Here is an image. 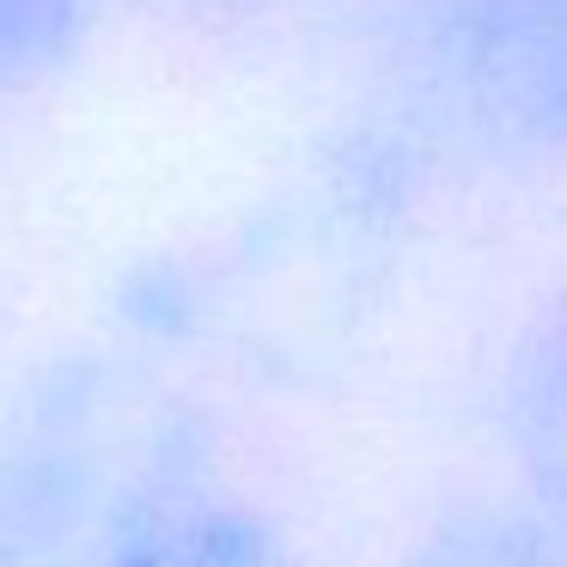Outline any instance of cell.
<instances>
[{
  "instance_id": "cell-2",
  "label": "cell",
  "mask_w": 567,
  "mask_h": 567,
  "mask_svg": "<svg viewBox=\"0 0 567 567\" xmlns=\"http://www.w3.org/2000/svg\"><path fill=\"white\" fill-rule=\"evenodd\" d=\"M452 74L501 135L567 153V0H464Z\"/></svg>"
},
{
  "instance_id": "cell-5",
  "label": "cell",
  "mask_w": 567,
  "mask_h": 567,
  "mask_svg": "<svg viewBox=\"0 0 567 567\" xmlns=\"http://www.w3.org/2000/svg\"><path fill=\"white\" fill-rule=\"evenodd\" d=\"M38 433L19 427L0 445V567H19L31 549H43L50 537V476H43Z\"/></svg>"
},
{
  "instance_id": "cell-1",
  "label": "cell",
  "mask_w": 567,
  "mask_h": 567,
  "mask_svg": "<svg viewBox=\"0 0 567 567\" xmlns=\"http://www.w3.org/2000/svg\"><path fill=\"white\" fill-rule=\"evenodd\" d=\"M92 513L86 549L62 567H299L257 506L184 457H147Z\"/></svg>"
},
{
  "instance_id": "cell-4",
  "label": "cell",
  "mask_w": 567,
  "mask_h": 567,
  "mask_svg": "<svg viewBox=\"0 0 567 567\" xmlns=\"http://www.w3.org/2000/svg\"><path fill=\"white\" fill-rule=\"evenodd\" d=\"M104 0H0V104L68 62Z\"/></svg>"
},
{
  "instance_id": "cell-6",
  "label": "cell",
  "mask_w": 567,
  "mask_h": 567,
  "mask_svg": "<svg viewBox=\"0 0 567 567\" xmlns=\"http://www.w3.org/2000/svg\"><path fill=\"white\" fill-rule=\"evenodd\" d=\"M415 567H567L518 518H464L415 555Z\"/></svg>"
},
{
  "instance_id": "cell-3",
  "label": "cell",
  "mask_w": 567,
  "mask_h": 567,
  "mask_svg": "<svg viewBox=\"0 0 567 567\" xmlns=\"http://www.w3.org/2000/svg\"><path fill=\"white\" fill-rule=\"evenodd\" d=\"M494 440L525 501L518 525L567 561V306L513 348L494 396Z\"/></svg>"
}]
</instances>
